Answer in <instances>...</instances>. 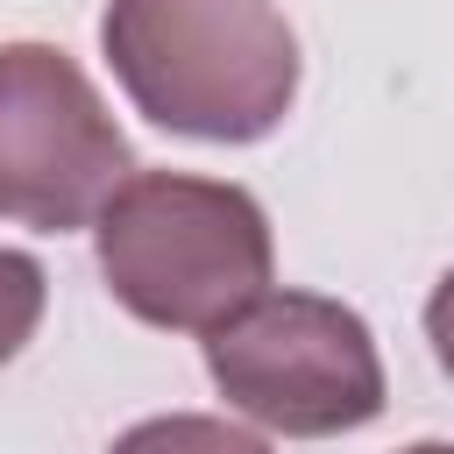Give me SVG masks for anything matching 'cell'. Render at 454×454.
I'll return each mask as SVG.
<instances>
[{"instance_id":"obj_6","label":"cell","mask_w":454,"mask_h":454,"mask_svg":"<svg viewBox=\"0 0 454 454\" xmlns=\"http://www.w3.org/2000/svg\"><path fill=\"white\" fill-rule=\"evenodd\" d=\"M426 340H433V362L447 369V383H454V270L433 284V298H426Z\"/></svg>"},{"instance_id":"obj_2","label":"cell","mask_w":454,"mask_h":454,"mask_svg":"<svg viewBox=\"0 0 454 454\" xmlns=\"http://www.w3.org/2000/svg\"><path fill=\"white\" fill-rule=\"evenodd\" d=\"M92 255L114 305L163 333H213L277 277L262 199L192 170H135L99 206Z\"/></svg>"},{"instance_id":"obj_4","label":"cell","mask_w":454,"mask_h":454,"mask_svg":"<svg viewBox=\"0 0 454 454\" xmlns=\"http://www.w3.org/2000/svg\"><path fill=\"white\" fill-rule=\"evenodd\" d=\"M135 177L99 85L57 43H0V220L35 234L92 227Z\"/></svg>"},{"instance_id":"obj_1","label":"cell","mask_w":454,"mask_h":454,"mask_svg":"<svg viewBox=\"0 0 454 454\" xmlns=\"http://www.w3.org/2000/svg\"><path fill=\"white\" fill-rule=\"evenodd\" d=\"M99 50L135 114L192 142H262L298 99V35L277 0H106Z\"/></svg>"},{"instance_id":"obj_3","label":"cell","mask_w":454,"mask_h":454,"mask_svg":"<svg viewBox=\"0 0 454 454\" xmlns=\"http://www.w3.org/2000/svg\"><path fill=\"white\" fill-rule=\"evenodd\" d=\"M206 376L255 433L326 440L383 411V355L355 305L319 291H255L206 333Z\"/></svg>"},{"instance_id":"obj_5","label":"cell","mask_w":454,"mask_h":454,"mask_svg":"<svg viewBox=\"0 0 454 454\" xmlns=\"http://www.w3.org/2000/svg\"><path fill=\"white\" fill-rule=\"evenodd\" d=\"M43 305H50V270L28 248H0V369L35 340Z\"/></svg>"}]
</instances>
